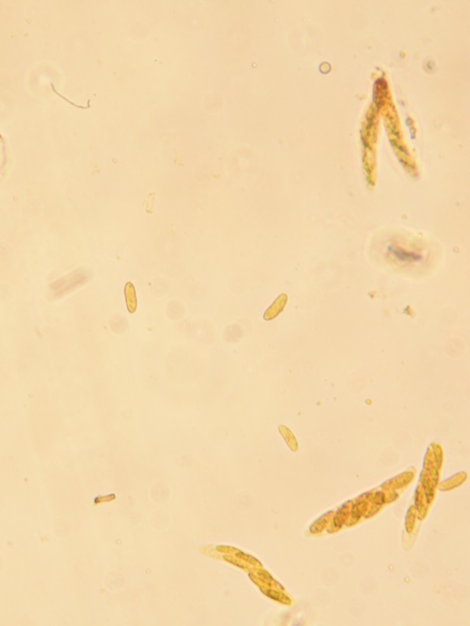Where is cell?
<instances>
[{"instance_id": "7a4b0ae2", "label": "cell", "mask_w": 470, "mask_h": 626, "mask_svg": "<svg viewBox=\"0 0 470 626\" xmlns=\"http://www.w3.org/2000/svg\"><path fill=\"white\" fill-rule=\"evenodd\" d=\"M124 292H125L128 310L131 313H134L137 309V297H136L135 287L133 284L131 282H128L125 285Z\"/></svg>"}, {"instance_id": "6da1fadb", "label": "cell", "mask_w": 470, "mask_h": 626, "mask_svg": "<svg viewBox=\"0 0 470 626\" xmlns=\"http://www.w3.org/2000/svg\"><path fill=\"white\" fill-rule=\"evenodd\" d=\"M388 253L391 254V257L400 263V264H415L421 261L422 259L421 254L415 252H411L404 249L401 246L396 245H391L388 246Z\"/></svg>"}]
</instances>
